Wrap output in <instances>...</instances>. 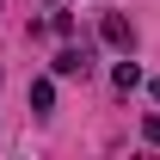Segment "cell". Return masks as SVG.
<instances>
[{
  "instance_id": "1",
  "label": "cell",
  "mask_w": 160,
  "mask_h": 160,
  "mask_svg": "<svg viewBox=\"0 0 160 160\" xmlns=\"http://www.w3.org/2000/svg\"><path fill=\"white\" fill-rule=\"evenodd\" d=\"M99 37L111 43V49H123V56H129V49H136V25L123 19V12H105V25H99Z\"/></svg>"
},
{
  "instance_id": "2",
  "label": "cell",
  "mask_w": 160,
  "mask_h": 160,
  "mask_svg": "<svg viewBox=\"0 0 160 160\" xmlns=\"http://www.w3.org/2000/svg\"><path fill=\"white\" fill-rule=\"evenodd\" d=\"M49 68H56L62 80H74V74H86V68H92V49H86V43H68V49H62Z\"/></svg>"
},
{
  "instance_id": "3",
  "label": "cell",
  "mask_w": 160,
  "mask_h": 160,
  "mask_svg": "<svg viewBox=\"0 0 160 160\" xmlns=\"http://www.w3.org/2000/svg\"><path fill=\"white\" fill-rule=\"evenodd\" d=\"M31 111H37V117H49V111H56V80H49V74L31 80Z\"/></svg>"
},
{
  "instance_id": "4",
  "label": "cell",
  "mask_w": 160,
  "mask_h": 160,
  "mask_svg": "<svg viewBox=\"0 0 160 160\" xmlns=\"http://www.w3.org/2000/svg\"><path fill=\"white\" fill-rule=\"evenodd\" d=\"M111 80H117V92H136V86H142V68H136L129 56H123V62H117V74H111Z\"/></svg>"
},
{
  "instance_id": "5",
  "label": "cell",
  "mask_w": 160,
  "mask_h": 160,
  "mask_svg": "<svg viewBox=\"0 0 160 160\" xmlns=\"http://www.w3.org/2000/svg\"><path fill=\"white\" fill-rule=\"evenodd\" d=\"M142 142H154V148H160V111H154V117H142Z\"/></svg>"
},
{
  "instance_id": "6",
  "label": "cell",
  "mask_w": 160,
  "mask_h": 160,
  "mask_svg": "<svg viewBox=\"0 0 160 160\" xmlns=\"http://www.w3.org/2000/svg\"><path fill=\"white\" fill-rule=\"evenodd\" d=\"M148 99H154V105H160V74H154V80H148Z\"/></svg>"
}]
</instances>
